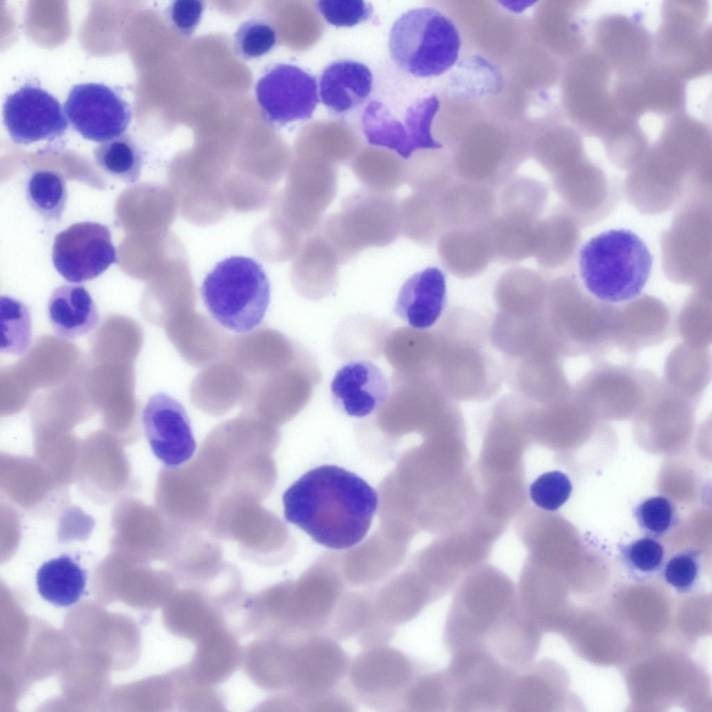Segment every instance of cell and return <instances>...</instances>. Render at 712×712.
Returning <instances> with one entry per match:
<instances>
[{"instance_id": "cell-12", "label": "cell", "mask_w": 712, "mask_h": 712, "mask_svg": "<svg viewBox=\"0 0 712 712\" xmlns=\"http://www.w3.org/2000/svg\"><path fill=\"white\" fill-rule=\"evenodd\" d=\"M255 96L265 120L281 126L310 118L319 101L314 76L288 63L266 70L256 83Z\"/></svg>"}, {"instance_id": "cell-42", "label": "cell", "mask_w": 712, "mask_h": 712, "mask_svg": "<svg viewBox=\"0 0 712 712\" xmlns=\"http://www.w3.org/2000/svg\"><path fill=\"white\" fill-rule=\"evenodd\" d=\"M535 225L521 223L496 215L486 224L494 259L512 264L533 257Z\"/></svg>"}, {"instance_id": "cell-9", "label": "cell", "mask_w": 712, "mask_h": 712, "mask_svg": "<svg viewBox=\"0 0 712 712\" xmlns=\"http://www.w3.org/2000/svg\"><path fill=\"white\" fill-rule=\"evenodd\" d=\"M446 668L454 686L452 712L502 711L514 670L485 647L458 650Z\"/></svg>"}, {"instance_id": "cell-53", "label": "cell", "mask_w": 712, "mask_h": 712, "mask_svg": "<svg viewBox=\"0 0 712 712\" xmlns=\"http://www.w3.org/2000/svg\"><path fill=\"white\" fill-rule=\"evenodd\" d=\"M572 492L571 480L559 471L540 475L529 487L531 501L538 508L547 511L558 510L569 499Z\"/></svg>"}, {"instance_id": "cell-11", "label": "cell", "mask_w": 712, "mask_h": 712, "mask_svg": "<svg viewBox=\"0 0 712 712\" xmlns=\"http://www.w3.org/2000/svg\"><path fill=\"white\" fill-rule=\"evenodd\" d=\"M572 72L575 123L583 132L601 135L620 113L610 86L613 72L592 47L576 54Z\"/></svg>"}, {"instance_id": "cell-15", "label": "cell", "mask_w": 712, "mask_h": 712, "mask_svg": "<svg viewBox=\"0 0 712 712\" xmlns=\"http://www.w3.org/2000/svg\"><path fill=\"white\" fill-rule=\"evenodd\" d=\"M284 197L286 222L302 236L315 232L324 212L334 199L338 174L326 162L309 160L298 163L289 174Z\"/></svg>"}, {"instance_id": "cell-46", "label": "cell", "mask_w": 712, "mask_h": 712, "mask_svg": "<svg viewBox=\"0 0 712 712\" xmlns=\"http://www.w3.org/2000/svg\"><path fill=\"white\" fill-rule=\"evenodd\" d=\"M351 168L357 179L372 191L391 193L405 182V165L396 156L369 152L357 159Z\"/></svg>"}, {"instance_id": "cell-2", "label": "cell", "mask_w": 712, "mask_h": 712, "mask_svg": "<svg viewBox=\"0 0 712 712\" xmlns=\"http://www.w3.org/2000/svg\"><path fill=\"white\" fill-rule=\"evenodd\" d=\"M496 353L483 316L466 308L451 309L438 329L439 387L455 401L490 399L501 390L505 379L503 360L499 362Z\"/></svg>"}, {"instance_id": "cell-48", "label": "cell", "mask_w": 712, "mask_h": 712, "mask_svg": "<svg viewBox=\"0 0 712 712\" xmlns=\"http://www.w3.org/2000/svg\"><path fill=\"white\" fill-rule=\"evenodd\" d=\"M1 352L21 356L29 349L32 336L30 311L20 300L0 298Z\"/></svg>"}, {"instance_id": "cell-22", "label": "cell", "mask_w": 712, "mask_h": 712, "mask_svg": "<svg viewBox=\"0 0 712 712\" xmlns=\"http://www.w3.org/2000/svg\"><path fill=\"white\" fill-rule=\"evenodd\" d=\"M556 353L547 339L524 357L502 358L504 378L514 393L537 405L559 400L563 380Z\"/></svg>"}, {"instance_id": "cell-4", "label": "cell", "mask_w": 712, "mask_h": 712, "mask_svg": "<svg viewBox=\"0 0 712 712\" xmlns=\"http://www.w3.org/2000/svg\"><path fill=\"white\" fill-rule=\"evenodd\" d=\"M453 592L442 637L450 654L467 648L485 647L490 633L517 602L516 584L490 565L474 568Z\"/></svg>"}, {"instance_id": "cell-27", "label": "cell", "mask_w": 712, "mask_h": 712, "mask_svg": "<svg viewBox=\"0 0 712 712\" xmlns=\"http://www.w3.org/2000/svg\"><path fill=\"white\" fill-rule=\"evenodd\" d=\"M437 249L444 267L460 279L480 275L494 259L486 224L445 229L437 241Z\"/></svg>"}, {"instance_id": "cell-25", "label": "cell", "mask_w": 712, "mask_h": 712, "mask_svg": "<svg viewBox=\"0 0 712 712\" xmlns=\"http://www.w3.org/2000/svg\"><path fill=\"white\" fill-rule=\"evenodd\" d=\"M435 200L444 230L484 225L498 210L496 188L458 177Z\"/></svg>"}, {"instance_id": "cell-49", "label": "cell", "mask_w": 712, "mask_h": 712, "mask_svg": "<svg viewBox=\"0 0 712 712\" xmlns=\"http://www.w3.org/2000/svg\"><path fill=\"white\" fill-rule=\"evenodd\" d=\"M172 676L175 693L176 707L178 711H225V701L223 695L216 686H209L194 680L188 674L186 665L173 668Z\"/></svg>"}, {"instance_id": "cell-3", "label": "cell", "mask_w": 712, "mask_h": 712, "mask_svg": "<svg viewBox=\"0 0 712 712\" xmlns=\"http://www.w3.org/2000/svg\"><path fill=\"white\" fill-rule=\"evenodd\" d=\"M653 266L645 241L630 229L604 231L588 240L578 254V268L586 290L600 301L621 303L638 297Z\"/></svg>"}, {"instance_id": "cell-52", "label": "cell", "mask_w": 712, "mask_h": 712, "mask_svg": "<svg viewBox=\"0 0 712 712\" xmlns=\"http://www.w3.org/2000/svg\"><path fill=\"white\" fill-rule=\"evenodd\" d=\"M633 516L645 535L656 539L670 531L677 522L674 505L663 496H654L640 501L633 509Z\"/></svg>"}, {"instance_id": "cell-6", "label": "cell", "mask_w": 712, "mask_h": 712, "mask_svg": "<svg viewBox=\"0 0 712 712\" xmlns=\"http://www.w3.org/2000/svg\"><path fill=\"white\" fill-rule=\"evenodd\" d=\"M455 23L440 10L420 7L403 13L391 26L389 49L393 61L416 77L439 76L455 65L461 50Z\"/></svg>"}, {"instance_id": "cell-47", "label": "cell", "mask_w": 712, "mask_h": 712, "mask_svg": "<svg viewBox=\"0 0 712 712\" xmlns=\"http://www.w3.org/2000/svg\"><path fill=\"white\" fill-rule=\"evenodd\" d=\"M456 178L453 163L442 156H412L405 165V183L413 192L434 199Z\"/></svg>"}, {"instance_id": "cell-43", "label": "cell", "mask_w": 712, "mask_h": 712, "mask_svg": "<svg viewBox=\"0 0 712 712\" xmlns=\"http://www.w3.org/2000/svg\"><path fill=\"white\" fill-rule=\"evenodd\" d=\"M455 690L446 668L423 672L413 681L403 700L410 711H452Z\"/></svg>"}, {"instance_id": "cell-20", "label": "cell", "mask_w": 712, "mask_h": 712, "mask_svg": "<svg viewBox=\"0 0 712 712\" xmlns=\"http://www.w3.org/2000/svg\"><path fill=\"white\" fill-rule=\"evenodd\" d=\"M144 432L155 457L168 468L184 465L196 450L190 419L184 406L163 392L152 395L142 412Z\"/></svg>"}, {"instance_id": "cell-36", "label": "cell", "mask_w": 712, "mask_h": 712, "mask_svg": "<svg viewBox=\"0 0 712 712\" xmlns=\"http://www.w3.org/2000/svg\"><path fill=\"white\" fill-rule=\"evenodd\" d=\"M490 339L502 358L524 357L547 339L545 315L515 317L496 312L490 325Z\"/></svg>"}, {"instance_id": "cell-5", "label": "cell", "mask_w": 712, "mask_h": 712, "mask_svg": "<svg viewBox=\"0 0 712 712\" xmlns=\"http://www.w3.org/2000/svg\"><path fill=\"white\" fill-rule=\"evenodd\" d=\"M204 305L220 325L248 333L262 322L270 299V284L254 259L233 256L219 261L200 287Z\"/></svg>"}, {"instance_id": "cell-50", "label": "cell", "mask_w": 712, "mask_h": 712, "mask_svg": "<svg viewBox=\"0 0 712 712\" xmlns=\"http://www.w3.org/2000/svg\"><path fill=\"white\" fill-rule=\"evenodd\" d=\"M277 42L276 31L267 19L252 17L241 22L234 32L233 49L238 57L251 60L270 52Z\"/></svg>"}, {"instance_id": "cell-26", "label": "cell", "mask_w": 712, "mask_h": 712, "mask_svg": "<svg viewBox=\"0 0 712 712\" xmlns=\"http://www.w3.org/2000/svg\"><path fill=\"white\" fill-rule=\"evenodd\" d=\"M237 638L225 624L205 633L195 642L192 658L186 665L189 675L209 686L227 681L241 665L243 648Z\"/></svg>"}, {"instance_id": "cell-30", "label": "cell", "mask_w": 712, "mask_h": 712, "mask_svg": "<svg viewBox=\"0 0 712 712\" xmlns=\"http://www.w3.org/2000/svg\"><path fill=\"white\" fill-rule=\"evenodd\" d=\"M373 75L364 63L343 60L325 68L319 81V95L330 111L344 113L362 104L372 90Z\"/></svg>"}, {"instance_id": "cell-34", "label": "cell", "mask_w": 712, "mask_h": 712, "mask_svg": "<svg viewBox=\"0 0 712 712\" xmlns=\"http://www.w3.org/2000/svg\"><path fill=\"white\" fill-rule=\"evenodd\" d=\"M206 367L191 386V400L197 407L208 413L221 414L238 401L241 403L245 391L241 371L229 360Z\"/></svg>"}, {"instance_id": "cell-44", "label": "cell", "mask_w": 712, "mask_h": 712, "mask_svg": "<svg viewBox=\"0 0 712 712\" xmlns=\"http://www.w3.org/2000/svg\"><path fill=\"white\" fill-rule=\"evenodd\" d=\"M29 206L47 222L61 220L67 191L63 176L56 171L39 170L33 172L26 187Z\"/></svg>"}, {"instance_id": "cell-51", "label": "cell", "mask_w": 712, "mask_h": 712, "mask_svg": "<svg viewBox=\"0 0 712 712\" xmlns=\"http://www.w3.org/2000/svg\"><path fill=\"white\" fill-rule=\"evenodd\" d=\"M622 562L634 578H649L663 565V546L654 537L645 536L620 547Z\"/></svg>"}, {"instance_id": "cell-40", "label": "cell", "mask_w": 712, "mask_h": 712, "mask_svg": "<svg viewBox=\"0 0 712 712\" xmlns=\"http://www.w3.org/2000/svg\"><path fill=\"white\" fill-rule=\"evenodd\" d=\"M221 550L208 543L197 547L179 544L172 556L171 568L177 583L184 587L200 589L226 566Z\"/></svg>"}, {"instance_id": "cell-38", "label": "cell", "mask_w": 712, "mask_h": 712, "mask_svg": "<svg viewBox=\"0 0 712 712\" xmlns=\"http://www.w3.org/2000/svg\"><path fill=\"white\" fill-rule=\"evenodd\" d=\"M86 583V571L66 554L44 563L36 574L40 596L58 607H67L79 601Z\"/></svg>"}, {"instance_id": "cell-37", "label": "cell", "mask_w": 712, "mask_h": 712, "mask_svg": "<svg viewBox=\"0 0 712 712\" xmlns=\"http://www.w3.org/2000/svg\"><path fill=\"white\" fill-rule=\"evenodd\" d=\"M340 264L337 252L317 229L302 241L296 252L293 277L302 288L323 289L334 282Z\"/></svg>"}, {"instance_id": "cell-32", "label": "cell", "mask_w": 712, "mask_h": 712, "mask_svg": "<svg viewBox=\"0 0 712 712\" xmlns=\"http://www.w3.org/2000/svg\"><path fill=\"white\" fill-rule=\"evenodd\" d=\"M169 337L180 355L195 366L209 365L222 353L227 341L220 330L193 309L171 318Z\"/></svg>"}, {"instance_id": "cell-16", "label": "cell", "mask_w": 712, "mask_h": 712, "mask_svg": "<svg viewBox=\"0 0 712 712\" xmlns=\"http://www.w3.org/2000/svg\"><path fill=\"white\" fill-rule=\"evenodd\" d=\"M594 47L617 78L633 76L654 61V38L639 20L622 14L600 17L592 31Z\"/></svg>"}, {"instance_id": "cell-19", "label": "cell", "mask_w": 712, "mask_h": 712, "mask_svg": "<svg viewBox=\"0 0 712 712\" xmlns=\"http://www.w3.org/2000/svg\"><path fill=\"white\" fill-rule=\"evenodd\" d=\"M66 118L58 99L33 83L8 95L3 106L5 127L17 144L60 138L68 127Z\"/></svg>"}, {"instance_id": "cell-7", "label": "cell", "mask_w": 712, "mask_h": 712, "mask_svg": "<svg viewBox=\"0 0 712 712\" xmlns=\"http://www.w3.org/2000/svg\"><path fill=\"white\" fill-rule=\"evenodd\" d=\"M399 205L400 200L391 193L357 190L318 229L337 252L341 264H346L364 249L387 246L397 239L400 234Z\"/></svg>"}, {"instance_id": "cell-13", "label": "cell", "mask_w": 712, "mask_h": 712, "mask_svg": "<svg viewBox=\"0 0 712 712\" xmlns=\"http://www.w3.org/2000/svg\"><path fill=\"white\" fill-rule=\"evenodd\" d=\"M117 259L111 232L104 225L89 221L74 223L54 238L53 264L70 282L93 280Z\"/></svg>"}, {"instance_id": "cell-41", "label": "cell", "mask_w": 712, "mask_h": 712, "mask_svg": "<svg viewBox=\"0 0 712 712\" xmlns=\"http://www.w3.org/2000/svg\"><path fill=\"white\" fill-rule=\"evenodd\" d=\"M399 222L400 234L423 247L432 245L444 230L435 199L414 192L400 201Z\"/></svg>"}, {"instance_id": "cell-18", "label": "cell", "mask_w": 712, "mask_h": 712, "mask_svg": "<svg viewBox=\"0 0 712 712\" xmlns=\"http://www.w3.org/2000/svg\"><path fill=\"white\" fill-rule=\"evenodd\" d=\"M619 111L638 120L654 113L670 117L683 112L686 81L654 61L640 73L618 78L613 89Z\"/></svg>"}, {"instance_id": "cell-1", "label": "cell", "mask_w": 712, "mask_h": 712, "mask_svg": "<svg viewBox=\"0 0 712 712\" xmlns=\"http://www.w3.org/2000/svg\"><path fill=\"white\" fill-rule=\"evenodd\" d=\"M286 520L316 543L349 549L367 534L378 505L377 492L357 474L337 465L315 467L282 496Z\"/></svg>"}, {"instance_id": "cell-35", "label": "cell", "mask_w": 712, "mask_h": 712, "mask_svg": "<svg viewBox=\"0 0 712 712\" xmlns=\"http://www.w3.org/2000/svg\"><path fill=\"white\" fill-rule=\"evenodd\" d=\"M552 665L533 661L514 668L503 705L505 712H540L552 706Z\"/></svg>"}, {"instance_id": "cell-14", "label": "cell", "mask_w": 712, "mask_h": 712, "mask_svg": "<svg viewBox=\"0 0 712 712\" xmlns=\"http://www.w3.org/2000/svg\"><path fill=\"white\" fill-rule=\"evenodd\" d=\"M64 111L82 137L98 143L122 136L131 119L128 103L116 90L99 83L74 86L64 103Z\"/></svg>"}, {"instance_id": "cell-33", "label": "cell", "mask_w": 712, "mask_h": 712, "mask_svg": "<svg viewBox=\"0 0 712 712\" xmlns=\"http://www.w3.org/2000/svg\"><path fill=\"white\" fill-rule=\"evenodd\" d=\"M47 313L54 332L64 339L91 332L99 321L93 299L81 285L64 284L56 288L49 298Z\"/></svg>"}, {"instance_id": "cell-39", "label": "cell", "mask_w": 712, "mask_h": 712, "mask_svg": "<svg viewBox=\"0 0 712 712\" xmlns=\"http://www.w3.org/2000/svg\"><path fill=\"white\" fill-rule=\"evenodd\" d=\"M548 190L541 181L526 175H513L498 193L499 216L535 225L546 205Z\"/></svg>"}, {"instance_id": "cell-23", "label": "cell", "mask_w": 712, "mask_h": 712, "mask_svg": "<svg viewBox=\"0 0 712 712\" xmlns=\"http://www.w3.org/2000/svg\"><path fill=\"white\" fill-rule=\"evenodd\" d=\"M298 640L262 636L243 649L241 668L259 688L273 693L287 691L291 686Z\"/></svg>"}, {"instance_id": "cell-29", "label": "cell", "mask_w": 712, "mask_h": 712, "mask_svg": "<svg viewBox=\"0 0 712 712\" xmlns=\"http://www.w3.org/2000/svg\"><path fill=\"white\" fill-rule=\"evenodd\" d=\"M547 288L537 271L522 266L508 268L494 288L496 312L515 317L544 315Z\"/></svg>"}, {"instance_id": "cell-31", "label": "cell", "mask_w": 712, "mask_h": 712, "mask_svg": "<svg viewBox=\"0 0 712 712\" xmlns=\"http://www.w3.org/2000/svg\"><path fill=\"white\" fill-rule=\"evenodd\" d=\"M164 621L172 635L194 642L217 626L226 624L222 613L209 599L189 587L176 590L168 599Z\"/></svg>"}, {"instance_id": "cell-10", "label": "cell", "mask_w": 712, "mask_h": 712, "mask_svg": "<svg viewBox=\"0 0 712 712\" xmlns=\"http://www.w3.org/2000/svg\"><path fill=\"white\" fill-rule=\"evenodd\" d=\"M438 108L436 97L421 98L407 108L404 118L398 119L382 102L372 100L362 114V130L370 145L395 151L407 159L418 150L442 147L430 131Z\"/></svg>"}, {"instance_id": "cell-24", "label": "cell", "mask_w": 712, "mask_h": 712, "mask_svg": "<svg viewBox=\"0 0 712 712\" xmlns=\"http://www.w3.org/2000/svg\"><path fill=\"white\" fill-rule=\"evenodd\" d=\"M446 303V280L437 267H428L410 276L401 286L394 312L410 327L425 330L442 317Z\"/></svg>"}, {"instance_id": "cell-21", "label": "cell", "mask_w": 712, "mask_h": 712, "mask_svg": "<svg viewBox=\"0 0 712 712\" xmlns=\"http://www.w3.org/2000/svg\"><path fill=\"white\" fill-rule=\"evenodd\" d=\"M330 389L332 401L339 411L350 416L363 418L385 403L389 382L375 364L354 360L337 371Z\"/></svg>"}, {"instance_id": "cell-45", "label": "cell", "mask_w": 712, "mask_h": 712, "mask_svg": "<svg viewBox=\"0 0 712 712\" xmlns=\"http://www.w3.org/2000/svg\"><path fill=\"white\" fill-rule=\"evenodd\" d=\"M97 165L106 173L127 184L136 183L143 166V152L128 135H122L97 145L93 151Z\"/></svg>"}, {"instance_id": "cell-17", "label": "cell", "mask_w": 712, "mask_h": 712, "mask_svg": "<svg viewBox=\"0 0 712 712\" xmlns=\"http://www.w3.org/2000/svg\"><path fill=\"white\" fill-rule=\"evenodd\" d=\"M351 670L356 692L375 706H398L423 670L394 649H371L361 654Z\"/></svg>"}, {"instance_id": "cell-54", "label": "cell", "mask_w": 712, "mask_h": 712, "mask_svg": "<svg viewBox=\"0 0 712 712\" xmlns=\"http://www.w3.org/2000/svg\"><path fill=\"white\" fill-rule=\"evenodd\" d=\"M662 569L666 583L680 593L690 592L699 574V553L692 550L681 551L670 558Z\"/></svg>"}, {"instance_id": "cell-55", "label": "cell", "mask_w": 712, "mask_h": 712, "mask_svg": "<svg viewBox=\"0 0 712 712\" xmlns=\"http://www.w3.org/2000/svg\"><path fill=\"white\" fill-rule=\"evenodd\" d=\"M316 6L326 21L336 26H353L372 13L371 4L360 0H321Z\"/></svg>"}, {"instance_id": "cell-8", "label": "cell", "mask_w": 712, "mask_h": 712, "mask_svg": "<svg viewBox=\"0 0 712 712\" xmlns=\"http://www.w3.org/2000/svg\"><path fill=\"white\" fill-rule=\"evenodd\" d=\"M709 6L705 1H667L654 38L655 60L683 79L710 73Z\"/></svg>"}, {"instance_id": "cell-56", "label": "cell", "mask_w": 712, "mask_h": 712, "mask_svg": "<svg viewBox=\"0 0 712 712\" xmlns=\"http://www.w3.org/2000/svg\"><path fill=\"white\" fill-rule=\"evenodd\" d=\"M205 8L203 1L177 0L168 6L166 16L179 33L190 37L200 24Z\"/></svg>"}, {"instance_id": "cell-28", "label": "cell", "mask_w": 712, "mask_h": 712, "mask_svg": "<svg viewBox=\"0 0 712 712\" xmlns=\"http://www.w3.org/2000/svg\"><path fill=\"white\" fill-rule=\"evenodd\" d=\"M542 633L517 601L490 633L485 647L501 661L515 668L535 660Z\"/></svg>"}]
</instances>
